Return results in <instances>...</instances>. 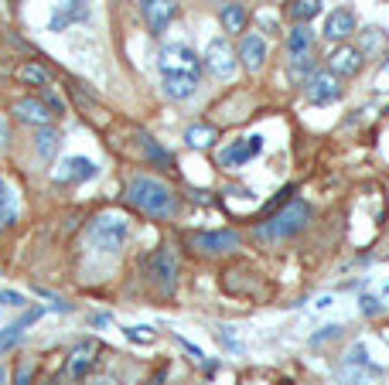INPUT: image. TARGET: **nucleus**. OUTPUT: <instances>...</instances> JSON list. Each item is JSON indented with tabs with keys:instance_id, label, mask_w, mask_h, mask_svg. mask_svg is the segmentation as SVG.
I'll use <instances>...</instances> for the list:
<instances>
[{
	"instance_id": "28",
	"label": "nucleus",
	"mask_w": 389,
	"mask_h": 385,
	"mask_svg": "<svg viewBox=\"0 0 389 385\" xmlns=\"http://www.w3.org/2000/svg\"><path fill=\"white\" fill-rule=\"evenodd\" d=\"M141 143H143V154H147V160L151 164H157V168H168L171 164V154L157 143V140H151V137H141Z\"/></svg>"
},
{
	"instance_id": "36",
	"label": "nucleus",
	"mask_w": 389,
	"mask_h": 385,
	"mask_svg": "<svg viewBox=\"0 0 389 385\" xmlns=\"http://www.w3.org/2000/svg\"><path fill=\"white\" fill-rule=\"evenodd\" d=\"M93 385H113V382H93Z\"/></svg>"
},
{
	"instance_id": "14",
	"label": "nucleus",
	"mask_w": 389,
	"mask_h": 385,
	"mask_svg": "<svg viewBox=\"0 0 389 385\" xmlns=\"http://www.w3.org/2000/svg\"><path fill=\"white\" fill-rule=\"evenodd\" d=\"M239 62L246 65L249 72H260L266 62V38L260 34H246L243 41H239Z\"/></svg>"
},
{
	"instance_id": "8",
	"label": "nucleus",
	"mask_w": 389,
	"mask_h": 385,
	"mask_svg": "<svg viewBox=\"0 0 389 385\" xmlns=\"http://www.w3.org/2000/svg\"><path fill=\"white\" fill-rule=\"evenodd\" d=\"M96 354H99L96 341H79L76 348L69 351V358H65V369H62V375H59V382H82V379L93 371Z\"/></svg>"
},
{
	"instance_id": "30",
	"label": "nucleus",
	"mask_w": 389,
	"mask_h": 385,
	"mask_svg": "<svg viewBox=\"0 0 389 385\" xmlns=\"http://www.w3.org/2000/svg\"><path fill=\"white\" fill-rule=\"evenodd\" d=\"M338 334H342V327H338V324H328V327H321V331H318V334L311 338V344H325V341H335Z\"/></svg>"
},
{
	"instance_id": "3",
	"label": "nucleus",
	"mask_w": 389,
	"mask_h": 385,
	"mask_svg": "<svg viewBox=\"0 0 389 385\" xmlns=\"http://www.w3.org/2000/svg\"><path fill=\"white\" fill-rule=\"evenodd\" d=\"M311 205L304 198H294V201H287L277 215H270L266 222H260L256 225V242L260 246H277V242H287V239H294V235H300V232L311 225Z\"/></svg>"
},
{
	"instance_id": "9",
	"label": "nucleus",
	"mask_w": 389,
	"mask_h": 385,
	"mask_svg": "<svg viewBox=\"0 0 389 385\" xmlns=\"http://www.w3.org/2000/svg\"><path fill=\"white\" fill-rule=\"evenodd\" d=\"M260 150H263V137H260V133L243 137V140H233V143L218 154V164H222L226 170H236V168H243V164H249Z\"/></svg>"
},
{
	"instance_id": "18",
	"label": "nucleus",
	"mask_w": 389,
	"mask_h": 385,
	"mask_svg": "<svg viewBox=\"0 0 389 385\" xmlns=\"http://www.w3.org/2000/svg\"><path fill=\"white\" fill-rule=\"evenodd\" d=\"M314 51V34L308 24H294L291 31H287V58H294V55H308Z\"/></svg>"
},
{
	"instance_id": "34",
	"label": "nucleus",
	"mask_w": 389,
	"mask_h": 385,
	"mask_svg": "<svg viewBox=\"0 0 389 385\" xmlns=\"http://www.w3.org/2000/svg\"><path fill=\"white\" fill-rule=\"evenodd\" d=\"M0 304H7V307H24V297L14 290H4L0 293Z\"/></svg>"
},
{
	"instance_id": "31",
	"label": "nucleus",
	"mask_w": 389,
	"mask_h": 385,
	"mask_svg": "<svg viewBox=\"0 0 389 385\" xmlns=\"http://www.w3.org/2000/svg\"><path fill=\"white\" fill-rule=\"evenodd\" d=\"M358 304H362V314H365V317H373V314H379V310H383V300H379V297H373V293H365Z\"/></svg>"
},
{
	"instance_id": "16",
	"label": "nucleus",
	"mask_w": 389,
	"mask_h": 385,
	"mask_svg": "<svg viewBox=\"0 0 389 385\" xmlns=\"http://www.w3.org/2000/svg\"><path fill=\"white\" fill-rule=\"evenodd\" d=\"M59 181H65V185H76V181H89V178H96V164L89 160V157H65L62 170L55 174Z\"/></svg>"
},
{
	"instance_id": "21",
	"label": "nucleus",
	"mask_w": 389,
	"mask_h": 385,
	"mask_svg": "<svg viewBox=\"0 0 389 385\" xmlns=\"http://www.w3.org/2000/svg\"><path fill=\"white\" fill-rule=\"evenodd\" d=\"M38 317H41V310H34V314H28L24 321H17V324H11V327L0 331V358H4L7 351H14L17 344H21V338H24V327H28L31 321H38Z\"/></svg>"
},
{
	"instance_id": "27",
	"label": "nucleus",
	"mask_w": 389,
	"mask_h": 385,
	"mask_svg": "<svg viewBox=\"0 0 389 385\" xmlns=\"http://www.w3.org/2000/svg\"><path fill=\"white\" fill-rule=\"evenodd\" d=\"M287 68H291V78H294V82H308V78L318 72V68H314V51H308V55H294V58L287 62Z\"/></svg>"
},
{
	"instance_id": "13",
	"label": "nucleus",
	"mask_w": 389,
	"mask_h": 385,
	"mask_svg": "<svg viewBox=\"0 0 389 385\" xmlns=\"http://www.w3.org/2000/svg\"><path fill=\"white\" fill-rule=\"evenodd\" d=\"M362 62H365V55L358 51V48H338L331 58H328V65H331V76H342V78H352L358 76V68H362Z\"/></svg>"
},
{
	"instance_id": "25",
	"label": "nucleus",
	"mask_w": 389,
	"mask_h": 385,
	"mask_svg": "<svg viewBox=\"0 0 389 385\" xmlns=\"http://www.w3.org/2000/svg\"><path fill=\"white\" fill-rule=\"evenodd\" d=\"M21 82H28V86H51V76H48V68L45 65H38V62H21L17 65V72H14Z\"/></svg>"
},
{
	"instance_id": "11",
	"label": "nucleus",
	"mask_w": 389,
	"mask_h": 385,
	"mask_svg": "<svg viewBox=\"0 0 389 385\" xmlns=\"http://www.w3.org/2000/svg\"><path fill=\"white\" fill-rule=\"evenodd\" d=\"M141 11L147 17V28L154 34H164L168 24L174 21V14H178V4L174 0H141Z\"/></svg>"
},
{
	"instance_id": "26",
	"label": "nucleus",
	"mask_w": 389,
	"mask_h": 385,
	"mask_svg": "<svg viewBox=\"0 0 389 385\" xmlns=\"http://www.w3.org/2000/svg\"><path fill=\"white\" fill-rule=\"evenodd\" d=\"M216 126H208V123H195V126H188V133H185V140H188V147H195V150H205V147H212L216 143Z\"/></svg>"
},
{
	"instance_id": "5",
	"label": "nucleus",
	"mask_w": 389,
	"mask_h": 385,
	"mask_svg": "<svg viewBox=\"0 0 389 385\" xmlns=\"http://www.w3.org/2000/svg\"><path fill=\"white\" fill-rule=\"evenodd\" d=\"M178 273H181V262H178V252H174L171 246L154 249V252L143 260V277H147V283H151L157 293H164V297L174 293Z\"/></svg>"
},
{
	"instance_id": "15",
	"label": "nucleus",
	"mask_w": 389,
	"mask_h": 385,
	"mask_svg": "<svg viewBox=\"0 0 389 385\" xmlns=\"http://www.w3.org/2000/svg\"><path fill=\"white\" fill-rule=\"evenodd\" d=\"M352 31H355V14H352L348 7H338V11L328 14V21H325V38L328 41H345Z\"/></svg>"
},
{
	"instance_id": "29",
	"label": "nucleus",
	"mask_w": 389,
	"mask_h": 385,
	"mask_svg": "<svg viewBox=\"0 0 389 385\" xmlns=\"http://www.w3.org/2000/svg\"><path fill=\"white\" fill-rule=\"evenodd\" d=\"M126 338L133 344H147V341H154V331L151 327H126Z\"/></svg>"
},
{
	"instance_id": "17",
	"label": "nucleus",
	"mask_w": 389,
	"mask_h": 385,
	"mask_svg": "<svg viewBox=\"0 0 389 385\" xmlns=\"http://www.w3.org/2000/svg\"><path fill=\"white\" fill-rule=\"evenodd\" d=\"M386 369L383 365H365V369H355V365H342L338 369V385H375V379H383Z\"/></svg>"
},
{
	"instance_id": "7",
	"label": "nucleus",
	"mask_w": 389,
	"mask_h": 385,
	"mask_svg": "<svg viewBox=\"0 0 389 385\" xmlns=\"http://www.w3.org/2000/svg\"><path fill=\"white\" fill-rule=\"evenodd\" d=\"M202 65L212 72L216 78H233L236 76V65H239V58H236L233 45L226 41V38H212L208 45H205V55H202Z\"/></svg>"
},
{
	"instance_id": "10",
	"label": "nucleus",
	"mask_w": 389,
	"mask_h": 385,
	"mask_svg": "<svg viewBox=\"0 0 389 385\" xmlns=\"http://www.w3.org/2000/svg\"><path fill=\"white\" fill-rule=\"evenodd\" d=\"M308 99H311V106H331V103H338V99H342L338 76H331V72H314V76L308 78Z\"/></svg>"
},
{
	"instance_id": "24",
	"label": "nucleus",
	"mask_w": 389,
	"mask_h": 385,
	"mask_svg": "<svg viewBox=\"0 0 389 385\" xmlns=\"http://www.w3.org/2000/svg\"><path fill=\"white\" fill-rule=\"evenodd\" d=\"M287 14H291L294 24H308V21H314V17L321 14V0H291L287 4Z\"/></svg>"
},
{
	"instance_id": "23",
	"label": "nucleus",
	"mask_w": 389,
	"mask_h": 385,
	"mask_svg": "<svg viewBox=\"0 0 389 385\" xmlns=\"http://www.w3.org/2000/svg\"><path fill=\"white\" fill-rule=\"evenodd\" d=\"M86 14H89V11H86V4H82V0H69V7H59L55 17H51V31H62V24L69 28L72 21H82Z\"/></svg>"
},
{
	"instance_id": "2",
	"label": "nucleus",
	"mask_w": 389,
	"mask_h": 385,
	"mask_svg": "<svg viewBox=\"0 0 389 385\" xmlns=\"http://www.w3.org/2000/svg\"><path fill=\"white\" fill-rule=\"evenodd\" d=\"M126 201L143 212L147 218H157V222H168V218L178 215V195H174L171 185H164L154 174H133L126 181Z\"/></svg>"
},
{
	"instance_id": "20",
	"label": "nucleus",
	"mask_w": 389,
	"mask_h": 385,
	"mask_svg": "<svg viewBox=\"0 0 389 385\" xmlns=\"http://www.w3.org/2000/svg\"><path fill=\"white\" fill-rule=\"evenodd\" d=\"M218 21H222V28H226L229 34H239V31H246L249 11L239 4V0H233V4H226V7L218 11Z\"/></svg>"
},
{
	"instance_id": "35",
	"label": "nucleus",
	"mask_w": 389,
	"mask_h": 385,
	"mask_svg": "<svg viewBox=\"0 0 389 385\" xmlns=\"http://www.w3.org/2000/svg\"><path fill=\"white\" fill-rule=\"evenodd\" d=\"M7 382H11V375H7V369L0 365V385H7Z\"/></svg>"
},
{
	"instance_id": "33",
	"label": "nucleus",
	"mask_w": 389,
	"mask_h": 385,
	"mask_svg": "<svg viewBox=\"0 0 389 385\" xmlns=\"http://www.w3.org/2000/svg\"><path fill=\"white\" fill-rule=\"evenodd\" d=\"M31 375H34V365H31V361H21V369H17V382H14V385H31Z\"/></svg>"
},
{
	"instance_id": "6",
	"label": "nucleus",
	"mask_w": 389,
	"mask_h": 385,
	"mask_svg": "<svg viewBox=\"0 0 389 385\" xmlns=\"http://www.w3.org/2000/svg\"><path fill=\"white\" fill-rule=\"evenodd\" d=\"M243 246V235L233 229H218V232H191L188 235V249H195L198 256H229Z\"/></svg>"
},
{
	"instance_id": "32",
	"label": "nucleus",
	"mask_w": 389,
	"mask_h": 385,
	"mask_svg": "<svg viewBox=\"0 0 389 385\" xmlns=\"http://www.w3.org/2000/svg\"><path fill=\"white\" fill-rule=\"evenodd\" d=\"M11 147V123H7V116L0 113V154Z\"/></svg>"
},
{
	"instance_id": "19",
	"label": "nucleus",
	"mask_w": 389,
	"mask_h": 385,
	"mask_svg": "<svg viewBox=\"0 0 389 385\" xmlns=\"http://www.w3.org/2000/svg\"><path fill=\"white\" fill-rule=\"evenodd\" d=\"M17 222V191L11 181L0 178V232Z\"/></svg>"
},
{
	"instance_id": "4",
	"label": "nucleus",
	"mask_w": 389,
	"mask_h": 385,
	"mask_svg": "<svg viewBox=\"0 0 389 385\" xmlns=\"http://www.w3.org/2000/svg\"><path fill=\"white\" fill-rule=\"evenodd\" d=\"M126 239H130V218L123 212H99L89 222V246L96 252L116 256L126 246Z\"/></svg>"
},
{
	"instance_id": "12",
	"label": "nucleus",
	"mask_w": 389,
	"mask_h": 385,
	"mask_svg": "<svg viewBox=\"0 0 389 385\" xmlns=\"http://www.w3.org/2000/svg\"><path fill=\"white\" fill-rule=\"evenodd\" d=\"M11 113H14V120H21V123L28 126H48V120H51V113H48V106L38 99V96H28V99H17L14 106H11Z\"/></svg>"
},
{
	"instance_id": "1",
	"label": "nucleus",
	"mask_w": 389,
	"mask_h": 385,
	"mask_svg": "<svg viewBox=\"0 0 389 385\" xmlns=\"http://www.w3.org/2000/svg\"><path fill=\"white\" fill-rule=\"evenodd\" d=\"M157 72L168 99H191L202 82V58L185 41H171L157 55Z\"/></svg>"
},
{
	"instance_id": "22",
	"label": "nucleus",
	"mask_w": 389,
	"mask_h": 385,
	"mask_svg": "<svg viewBox=\"0 0 389 385\" xmlns=\"http://www.w3.org/2000/svg\"><path fill=\"white\" fill-rule=\"evenodd\" d=\"M59 143H62V133L55 130V126H38V133H34V150L41 160H51V157L59 154Z\"/></svg>"
}]
</instances>
